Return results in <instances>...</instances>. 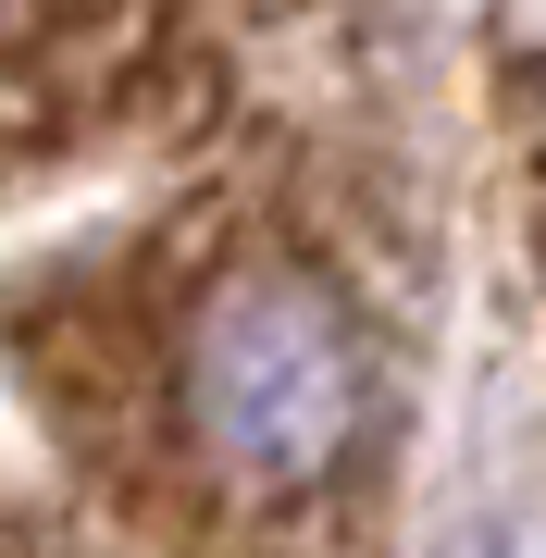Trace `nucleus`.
<instances>
[{"mask_svg": "<svg viewBox=\"0 0 546 558\" xmlns=\"http://www.w3.org/2000/svg\"><path fill=\"white\" fill-rule=\"evenodd\" d=\"M0 385L124 558H398L435 373L410 0H0Z\"/></svg>", "mask_w": 546, "mask_h": 558, "instance_id": "f257e3e1", "label": "nucleus"}, {"mask_svg": "<svg viewBox=\"0 0 546 558\" xmlns=\"http://www.w3.org/2000/svg\"><path fill=\"white\" fill-rule=\"evenodd\" d=\"M0 558H124V546L62 497V484H38V472L0 459Z\"/></svg>", "mask_w": 546, "mask_h": 558, "instance_id": "f03ea898", "label": "nucleus"}]
</instances>
